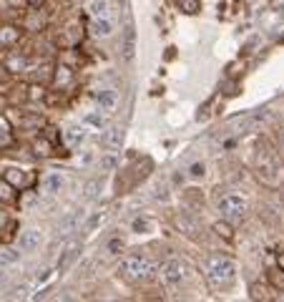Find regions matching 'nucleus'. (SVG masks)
Segmentation results:
<instances>
[{"label": "nucleus", "instance_id": "9d476101", "mask_svg": "<svg viewBox=\"0 0 284 302\" xmlns=\"http://www.w3.org/2000/svg\"><path fill=\"white\" fill-rule=\"evenodd\" d=\"M83 139H86V129L83 126H71L66 131V144H71V146H78Z\"/></svg>", "mask_w": 284, "mask_h": 302}, {"label": "nucleus", "instance_id": "20e7f679", "mask_svg": "<svg viewBox=\"0 0 284 302\" xmlns=\"http://www.w3.org/2000/svg\"><path fill=\"white\" fill-rule=\"evenodd\" d=\"M257 174L264 184H277L279 181V161L274 156V151H264L257 159Z\"/></svg>", "mask_w": 284, "mask_h": 302}, {"label": "nucleus", "instance_id": "c85d7f7f", "mask_svg": "<svg viewBox=\"0 0 284 302\" xmlns=\"http://www.w3.org/2000/svg\"><path fill=\"white\" fill-rule=\"evenodd\" d=\"M28 3H30L33 8H40V5H43V3H46V0H28Z\"/></svg>", "mask_w": 284, "mask_h": 302}, {"label": "nucleus", "instance_id": "f03ea898", "mask_svg": "<svg viewBox=\"0 0 284 302\" xmlns=\"http://www.w3.org/2000/svg\"><path fill=\"white\" fill-rule=\"evenodd\" d=\"M216 209H219V214H221L226 222H241V219L247 217V202L241 199V197H236V194L221 197L219 204H216Z\"/></svg>", "mask_w": 284, "mask_h": 302}, {"label": "nucleus", "instance_id": "f257e3e1", "mask_svg": "<svg viewBox=\"0 0 284 302\" xmlns=\"http://www.w3.org/2000/svg\"><path fill=\"white\" fill-rule=\"evenodd\" d=\"M118 275L124 277L126 282H131V285H143V282H148L156 275V264L148 257H143V254H129V257L121 259Z\"/></svg>", "mask_w": 284, "mask_h": 302}, {"label": "nucleus", "instance_id": "39448f33", "mask_svg": "<svg viewBox=\"0 0 284 302\" xmlns=\"http://www.w3.org/2000/svg\"><path fill=\"white\" fill-rule=\"evenodd\" d=\"M161 277H164L166 285H181V280H184V264L179 259H169L164 267H161Z\"/></svg>", "mask_w": 284, "mask_h": 302}, {"label": "nucleus", "instance_id": "a878e982", "mask_svg": "<svg viewBox=\"0 0 284 302\" xmlns=\"http://www.w3.org/2000/svg\"><path fill=\"white\" fill-rule=\"evenodd\" d=\"M108 249H111L113 254H118V249H124V242H121V239H113V242L108 244Z\"/></svg>", "mask_w": 284, "mask_h": 302}, {"label": "nucleus", "instance_id": "4468645a", "mask_svg": "<svg viewBox=\"0 0 284 302\" xmlns=\"http://www.w3.org/2000/svg\"><path fill=\"white\" fill-rule=\"evenodd\" d=\"M93 28H96L98 35H111V33H113V23H111L108 18H96V25H93Z\"/></svg>", "mask_w": 284, "mask_h": 302}, {"label": "nucleus", "instance_id": "423d86ee", "mask_svg": "<svg viewBox=\"0 0 284 302\" xmlns=\"http://www.w3.org/2000/svg\"><path fill=\"white\" fill-rule=\"evenodd\" d=\"M18 242H20V249L23 252H35L40 247V242H43V234H40L38 229H25Z\"/></svg>", "mask_w": 284, "mask_h": 302}, {"label": "nucleus", "instance_id": "ddd939ff", "mask_svg": "<svg viewBox=\"0 0 284 302\" xmlns=\"http://www.w3.org/2000/svg\"><path fill=\"white\" fill-rule=\"evenodd\" d=\"M98 189H101V179H91L86 186H83V199H96L98 197Z\"/></svg>", "mask_w": 284, "mask_h": 302}, {"label": "nucleus", "instance_id": "aec40b11", "mask_svg": "<svg viewBox=\"0 0 284 302\" xmlns=\"http://www.w3.org/2000/svg\"><path fill=\"white\" fill-rule=\"evenodd\" d=\"M121 136H124V134H121L118 129H111V131L106 134V144H108V146H118V144H121Z\"/></svg>", "mask_w": 284, "mask_h": 302}, {"label": "nucleus", "instance_id": "b1692460", "mask_svg": "<svg viewBox=\"0 0 284 302\" xmlns=\"http://www.w3.org/2000/svg\"><path fill=\"white\" fill-rule=\"evenodd\" d=\"M189 176H191V179H201V176H204V164H194V166L189 169Z\"/></svg>", "mask_w": 284, "mask_h": 302}, {"label": "nucleus", "instance_id": "f8f14e48", "mask_svg": "<svg viewBox=\"0 0 284 302\" xmlns=\"http://www.w3.org/2000/svg\"><path fill=\"white\" fill-rule=\"evenodd\" d=\"M134 51H136V33H134V28H129L126 30V41H124V56H126V61L134 58Z\"/></svg>", "mask_w": 284, "mask_h": 302}, {"label": "nucleus", "instance_id": "a211bd4d", "mask_svg": "<svg viewBox=\"0 0 284 302\" xmlns=\"http://www.w3.org/2000/svg\"><path fill=\"white\" fill-rule=\"evenodd\" d=\"M214 232L219 234V237H224V239H234V234H231V226L229 224H214Z\"/></svg>", "mask_w": 284, "mask_h": 302}, {"label": "nucleus", "instance_id": "1a4fd4ad", "mask_svg": "<svg viewBox=\"0 0 284 302\" xmlns=\"http://www.w3.org/2000/svg\"><path fill=\"white\" fill-rule=\"evenodd\" d=\"M61 189H63V176L61 174H48L43 179V192L46 194H58Z\"/></svg>", "mask_w": 284, "mask_h": 302}, {"label": "nucleus", "instance_id": "f3484780", "mask_svg": "<svg viewBox=\"0 0 284 302\" xmlns=\"http://www.w3.org/2000/svg\"><path fill=\"white\" fill-rule=\"evenodd\" d=\"M151 229V219H146V217H139V219H134V232H148Z\"/></svg>", "mask_w": 284, "mask_h": 302}, {"label": "nucleus", "instance_id": "9b49d317", "mask_svg": "<svg viewBox=\"0 0 284 302\" xmlns=\"http://www.w3.org/2000/svg\"><path fill=\"white\" fill-rule=\"evenodd\" d=\"M0 202L3 204H13L15 202V186H10L8 179L0 181Z\"/></svg>", "mask_w": 284, "mask_h": 302}, {"label": "nucleus", "instance_id": "6ab92c4d", "mask_svg": "<svg viewBox=\"0 0 284 302\" xmlns=\"http://www.w3.org/2000/svg\"><path fill=\"white\" fill-rule=\"evenodd\" d=\"M93 18H108V3H103V0H101V3H93Z\"/></svg>", "mask_w": 284, "mask_h": 302}, {"label": "nucleus", "instance_id": "4be33fe9", "mask_svg": "<svg viewBox=\"0 0 284 302\" xmlns=\"http://www.w3.org/2000/svg\"><path fill=\"white\" fill-rule=\"evenodd\" d=\"M101 222H103V212H98V214H93V217H91V219L86 222V232H93V229H96V226H98Z\"/></svg>", "mask_w": 284, "mask_h": 302}, {"label": "nucleus", "instance_id": "7ed1b4c3", "mask_svg": "<svg viewBox=\"0 0 284 302\" xmlns=\"http://www.w3.org/2000/svg\"><path fill=\"white\" fill-rule=\"evenodd\" d=\"M209 277L216 285H229L236 277V264L226 257H214L212 264H209Z\"/></svg>", "mask_w": 284, "mask_h": 302}, {"label": "nucleus", "instance_id": "393cba45", "mask_svg": "<svg viewBox=\"0 0 284 302\" xmlns=\"http://www.w3.org/2000/svg\"><path fill=\"white\" fill-rule=\"evenodd\" d=\"M86 124H91V126H98V129H103V119H101V116H93V113H91V116L86 119Z\"/></svg>", "mask_w": 284, "mask_h": 302}, {"label": "nucleus", "instance_id": "0eeeda50", "mask_svg": "<svg viewBox=\"0 0 284 302\" xmlns=\"http://www.w3.org/2000/svg\"><path fill=\"white\" fill-rule=\"evenodd\" d=\"M80 219H83V209H73V212H68L61 222H58V232L61 234H68V232H73L75 226L80 224Z\"/></svg>", "mask_w": 284, "mask_h": 302}, {"label": "nucleus", "instance_id": "412c9836", "mask_svg": "<svg viewBox=\"0 0 284 302\" xmlns=\"http://www.w3.org/2000/svg\"><path fill=\"white\" fill-rule=\"evenodd\" d=\"M0 262H3V264H13V262H18V252H13V249H3V252H0Z\"/></svg>", "mask_w": 284, "mask_h": 302}, {"label": "nucleus", "instance_id": "c756f323", "mask_svg": "<svg viewBox=\"0 0 284 302\" xmlns=\"http://www.w3.org/2000/svg\"><path fill=\"white\" fill-rule=\"evenodd\" d=\"M279 267L284 270V254H279Z\"/></svg>", "mask_w": 284, "mask_h": 302}, {"label": "nucleus", "instance_id": "bb28decb", "mask_svg": "<svg viewBox=\"0 0 284 302\" xmlns=\"http://www.w3.org/2000/svg\"><path fill=\"white\" fill-rule=\"evenodd\" d=\"M116 166V159L113 156H106L103 161H101V169H113Z\"/></svg>", "mask_w": 284, "mask_h": 302}, {"label": "nucleus", "instance_id": "dca6fc26", "mask_svg": "<svg viewBox=\"0 0 284 302\" xmlns=\"http://www.w3.org/2000/svg\"><path fill=\"white\" fill-rule=\"evenodd\" d=\"M75 257H78V247H71V249H68V252L63 254V259H61V264H58V270L63 272V270L68 267V264H71V262L75 259Z\"/></svg>", "mask_w": 284, "mask_h": 302}, {"label": "nucleus", "instance_id": "6e6552de", "mask_svg": "<svg viewBox=\"0 0 284 302\" xmlns=\"http://www.w3.org/2000/svg\"><path fill=\"white\" fill-rule=\"evenodd\" d=\"M96 103L101 106V111H113L116 103H118V93L111 91V88H106V91H101V93L96 96Z\"/></svg>", "mask_w": 284, "mask_h": 302}, {"label": "nucleus", "instance_id": "cd10ccee", "mask_svg": "<svg viewBox=\"0 0 284 302\" xmlns=\"http://www.w3.org/2000/svg\"><path fill=\"white\" fill-rule=\"evenodd\" d=\"M272 280H274V285H277V287H284V270H282V277H279L277 272H272Z\"/></svg>", "mask_w": 284, "mask_h": 302}, {"label": "nucleus", "instance_id": "5701e85b", "mask_svg": "<svg viewBox=\"0 0 284 302\" xmlns=\"http://www.w3.org/2000/svg\"><path fill=\"white\" fill-rule=\"evenodd\" d=\"M73 78L71 76V68H58V73H56V83H68Z\"/></svg>", "mask_w": 284, "mask_h": 302}, {"label": "nucleus", "instance_id": "2eb2a0df", "mask_svg": "<svg viewBox=\"0 0 284 302\" xmlns=\"http://www.w3.org/2000/svg\"><path fill=\"white\" fill-rule=\"evenodd\" d=\"M179 8H184V13H189V15H196L201 10V3L199 0H179Z\"/></svg>", "mask_w": 284, "mask_h": 302}]
</instances>
